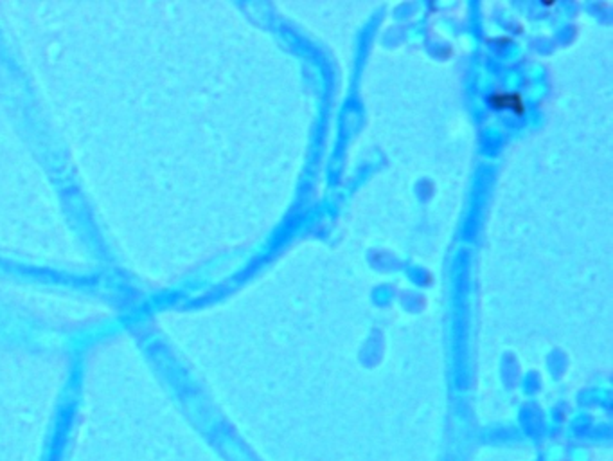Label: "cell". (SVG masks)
I'll use <instances>...</instances> for the list:
<instances>
[{
	"label": "cell",
	"mask_w": 613,
	"mask_h": 461,
	"mask_svg": "<svg viewBox=\"0 0 613 461\" xmlns=\"http://www.w3.org/2000/svg\"><path fill=\"white\" fill-rule=\"evenodd\" d=\"M487 101H489L491 107L496 108V110H513V112L518 114V115H522V114L527 110L524 97H522V94H518V92L496 90V92H493V94L487 97Z\"/></svg>",
	"instance_id": "6da1fadb"
}]
</instances>
